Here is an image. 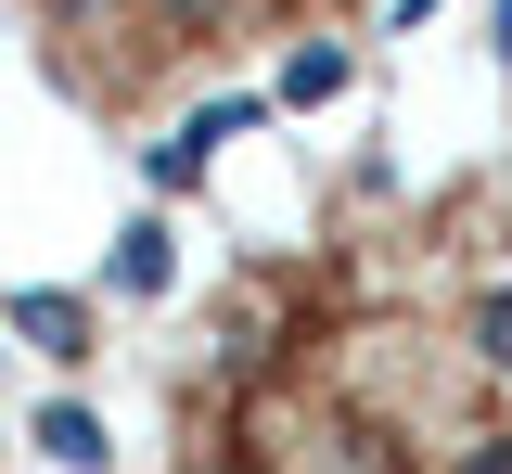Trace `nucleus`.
<instances>
[{
	"label": "nucleus",
	"mask_w": 512,
	"mask_h": 474,
	"mask_svg": "<svg viewBox=\"0 0 512 474\" xmlns=\"http://www.w3.org/2000/svg\"><path fill=\"white\" fill-rule=\"evenodd\" d=\"M256 116H269L256 90H244V103H205V116H180L167 141H141V180H154V193H192V180L218 167V141H231V129H256Z\"/></svg>",
	"instance_id": "nucleus-1"
},
{
	"label": "nucleus",
	"mask_w": 512,
	"mask_h": 474,
	"mask_svg": "<svg viewBox=\"0 0 512 474\" xmlns=\"http://www.w3.org/2000/svg\"><path fill=\"white\" fill-rule=\"evenodd\" d=\"M0 321L39 346V359H64V372L90 359V295H64V282H13V295H0Z\"/></svg>",
	"instance_id": "nucleus-2"
},
{
	"label": "nucleus",
	"mask_w": 512,
	"mask_h": 474,
	"mask_svg": "<svg viewBox=\"0 0 512 474\" xmlns=\"http://www.w3.org/2000/svg\"><path fill=\"white\" fill-rule=\"evenodd\" d=\"M26 436H39V462H52V474H103V462H116V436H103V410H90V398H52Z\"/></svg>",
	"instance_id": "nucleus-3"
},
{
	"label": "nucleus",
	"mask_w": 512,
	"mask_h": 474,
	"mask_svg": "<svg viewBox=\"0 0 512 474\" xmlns=\"http://www.w3.org/2000/svg\"><path fill=\"white\" fill-rule=\"evenodd\" d=\"M103 282H116V295H167V282H180V231H167V218H128Z\"/></svg>",
	"instance_id": "nucleus-4"
},
{
	"label": "nucleus",
	"mask_w": 512,
	"mask_h": 474,
	"mask_svg": "<svg viewBox=\"0 0 512 474\" xmlns=\"http://www.w3.org/2000/svg\"><path fill=\"white\" fill-rule=\"evenodd\" d=\"M346 77H359V52H346V39H308V52H282V77H269L256 103H295V116H308V103L346 90Z\"/></svg>",
	"instance_id": "nucleus-5"
},
{
	"label": "nucleus",
	"mask_w": 512,
	"mask_h": 474,
	"mask_svg": "<svg viewBox=\"0 0 512 474\" xmlns=\"http://www.w3.org/2000/svg\"><path fill=\"white\" fill-rule=\"evenodd\" d=\"M461 334H474V359L512 385V282H474V308H461Z\"/></svg>",
	"instance_id": "nucleus-6"
},
{
	"label": "nucleus",
	"mask_w": 512,
	"mask_h": 474,
	"mask_svg": "<svg viewBox=\"0 0 512 474\" xmlns=\"http://www.w3.org/2000/svg\"><path fill=\"white\" fill-rule=\"evenodd\" d=\"M448 474H512V423H487V436H461V462Z\"/></svg>",
	"instance_id": "nucleus-7"
},
{
	"label": "nucleus",
	"mask_w": 512,
	"mask_h": 474,
	"mask_svg": "<svg viewBox=\"0 0 512 474\" xmlns=\"http://www.w3.org/2000/svg\"><path fill=\"white\" fill-rule=\"evenodd\" d=\"M423 13H436V0H384V26H423Z\"/></svg>",
	"instance_id": "nucleus-8"
},
{
	"label": "nucleus",
	"mask_w": 512,
	"mask_h": 474,
	"mask_svg": "<svg viewBox=\"0 0 512 474\" xmlns=\"http://www.w3.org/2000/svg\"><path fill=\"white\" fill-rule=\"evenodd\" d=\"M487 26H500V65H512V0H500V13H487Z\"/></svg>",
	"instance_id": "nucleus-9"
}]
</instances>
